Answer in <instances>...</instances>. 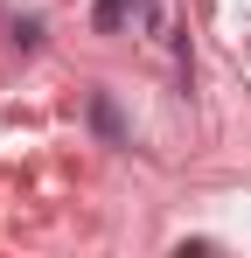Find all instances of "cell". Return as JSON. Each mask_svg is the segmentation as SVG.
<instances>
[{
    "label": "cell",
    "mask_w": 251,
    "mask_h": 258,
    "mask_svg": "<svg viewBox=\"0 0 251 258\" xmlns=\"http://www.w3.org/2000/svg\"><path fill=\"white\" fill-rule=\"evenodd\" d=\"M91 119H98L105 140H119V112H112V98H91Z\"/></svg>",
    "instance_id": "cell-1"
}]
</instances>
